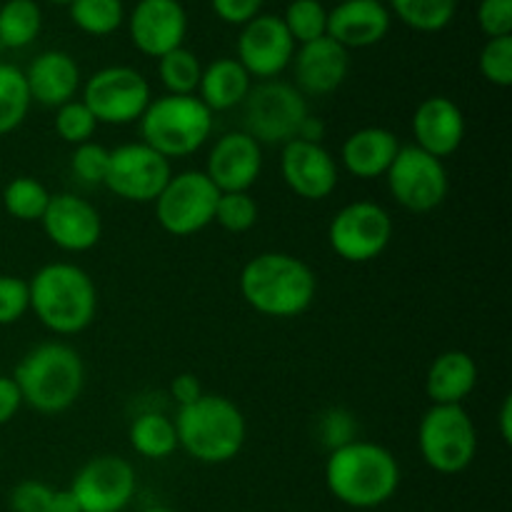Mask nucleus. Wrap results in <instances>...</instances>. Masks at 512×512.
<instances>
[{
	"mask_svg": "<svg viewBox=\"0 0 512 512\" xmlns=\"http://www.w3.org/2000/svg\"><path fill=\"white\" fill-rule=\"evenodd\" d=\"M238 288L248 308L273 320H293L308 313L318 295L315 270L298 255L283 250L258 253L243 265Z\"/></svg>",
	"mask_w": 512,
	"mask_h": 512,
	"instance_id": "nucleus-1",
	"label": "nucleus"
},
{
	"mask_svg": "<svg viewBox=\"0 0 512 512\" xmlns=\"http://www.w3.org/2000/svg\"><path fill=\"white\" fill-rule=\"evenodd\" d=\"M403 480L393 450L373 440H353L330 450L325 460V488L340 505L353 510H375L395 498Z\"/></svg>",
	"mask_w": 512,
	"mask_h": 512,
	"instance_id": "nucleus-2",
	"label": "nucleus"
},
{
	"mask_svg": "<svg viewBox=\"0 0 512 512\" xmlns=\"http://www.w3.org/2000/svg\"><path fill=\"white\" fill-rule=\"evenodd\" d=\"M30 310L48 333L70 338L93 325L98 288L88 270L68 260L45 263L28 280Z\"/></svg>",
	"mask_w": 512,
	"mask_h": 512,
	"instance_id": "nucleus-3",
	"label": "nucleus"
},
{
	"mask_svg": "<svg viewBox=\"0 0 512 512\" xmlns=\"http://www.w3.org/2000/svg\"><path fill=\"white\" fill-rule=\"evenodd\" d=\"M13 380L23 395V405L38 415H60L83 395L85 363L73 345L48 340L20 358Z\"/></svg>",
	"mask_w": 512,
	"mask_h": 512,
	"instance_id": "nucleus-4",
	"label": "nucleus"
},
{
	"mask_svg": "<svg viewBox=\"0 0 512 512\" xmlns=\"http://www.w3.org/2000/svg\"><path fill=\"white\" fill-rule=\"evenodd\" d=\"M178 448L203 465H225L238 458L248 440L243 410L225 395L203 393L195 403L178 408L173 418Z\"/></svg>",
	"mask_w": 512,
	"mask_h": 512,
	"instance_id": "nucleus-5",
	"label": "nucleus"
},
{
	"mask_svg": "<svg viewBox=\"0 0 512 512\" xmlns=\"http://www.w3.org/2000/svg\"><path fill=\"white\" fill-rule=\"evenodd\" d=\"M215 115L203 105L198 95H160L150 100L143 118L138 120L140 143L150 145L155 153L170 163L190 158L208 145L215 128Z\"/></svg>",
	"mask_w": 512,
	"mask_h": 512,
	"instance_id": "nucleus-6",
	"label": "nucleus"
},
{
	"mask_svg": "<svg viewBox=\"0 0 512 512\" xmlns=\"http://www.w3.org/2000/svg\"><path fill=\"white\" fill-rule=\"evenodd\" d=\"M240 123L243 133H248L255 143L278 145L298 138L303 120L310 115L308 98L288 80H260L253 83L248 98L240 105Z\"/></svg>",
	"mask_w": 512,
	"mask_h": 512,
	"instance_id": "nucleus-7",
	"label": "nucleus"
},
{
	"mask_svg": "<svg viewBox=\"0 0 512 512\" xmlns=\"http://www.w3.org/2000/svg\"><path fill=\"white\" fill-rule=\"evenodd\" d=\"M418 450L433 473H465L478 455V428L465 405H430L418 425Z\"/></svg>",
	"mask_w": 512,
	"mask_h": 512,
	"instance_id": "nucleus-8",
	"label": "nucleus"
},
{
	"mask_svg": "<svg viewBox=\"0 0 512 512\" xmlns=\"http://www.w3.org/2000/svg\"><path fill=\"white\" fill-rule=\"evenodd\" d=\"M80 100L98 125H133L153 100L150 83L130 65H108L90 75L80 88Z\"/></svg>",
	"mask_w": 512,
	"mask_h": 512,
	"instance_id": "nucleus-9",
	"label": "nucleus"
},
{
	"mask_svg": "<svg viewBox=\"0 0 512 512\" xmlns=\"http://www.w3.org/2000/svg\"><path fill=\"white\" fill-rule=\"evenodd\" d=\"M393 215L373 200H353L333 215L328 243L340 260L365 265L378 260L393 243Z\"/></svg>",
	"mask_w": 512,
	"mask_h": 512,
	"instance_id": "nucleus-10",
	"label": "nucleus"
},
{
	"mask_svg": "<svg viewBox=\"0 0 512 512\" xmlns=\"http://www.w3.org/2000/svg\"><path fill=\"white\" fill-rule=\"evenodd\" d=\"M220 190L203 170H183L170 175L163 193L155 198L158 225L173 238H190L213 225Z\"/></svg>",
	"mask_w": 512,
	"mask_h": 512,
	"instance_id": "nucleus-11",
	"label": "nucleus"
},
{
	"mask_svg": "<svg viewBox=\"0 0 512 512\" xmlns=\"http://www.w3.org/2000/svg\"><path fill=\"white\" fill-rule=\"evenodd\" d=\"M385 180L395 203L408 213H433L450 193L445 160L433 158L418 145H400Z\"/></svg>",
	"mask_w": 512,
	"mask_h": 512,
	"instance_id": "nucleus-12",
	"label": "nucleus"
},
{
	"mask_svg": "<svg viewBox=\"0 0 512 512\" xmlns=\"http://www.w3.org/2000/svg\"><path fill=\"white\" fill-rule=\"evenodd\" d=\"M173 175V163L155 153L150 145L123 143L110 150L108 175H105L103 188H108L115 198L125 203L148 205L155 203L163 188Z\"/></svg>",
	"mask_w": 512,
	"mask_h": 512,
	"instance_id": "nucleus-13",
	"label": "nucleus"
},
{
	"mask_svg": "<svg viewBox=\"0 0 512 512\" xmlns=\"http://www.w3.org/2000/svg\"><path fill=\"white\" fill-rule=\"evenodd\" d=\"M80 512H125L138 490V475L130 460L120 455H95L80 465L68 485Z\"/></svg>",
	"mask_w": 512,
	"mask_h": 512,
	"instance_id": "nucleus-14",
	"label": "nucleus"
},
{
	"mask_svg": "<svg viewBox=\"0 0 512 512\" xmlns=\"http://www.w3.org/2000/svg\"><path fill=\"white\" fill-rule=\"evenodd\" d=\"M295 48L298 45L290 38L280 15L258 13L253 20L240 25L235 60L248 70L255 83H260L280 78L293 63Z\"/></svg>",
	"mask_w": 512,
	"mask_h": 512,
	"instance_id": "nucleus-15",
	"label": "nucleus"
},
{
	"mask_svg": "<svg viewBox=\"0 0 512 512\" xmlns=\"http://www.w3.org/2000/svg\"><path fill=\"white\" fill-rule=\"evenodd\" d=\"M280 178L293 195L320 203L338 188L340 165L323 143L290 140L280 148Z\"/></svg>",
	"mask_w": 512,
	"mask_h": 512,
	"instance_id": "nucleus-16",
	"label": "nucleus"
},
{
	"mask_svg": "<svg viewBox=\"0 0 512 512\" xmlns=\"http://www.w3.org/2000/svg\"><path fill=\"white\" fill-rule=\"evenodd\" d=\"M43 233L63 253H88L103 238V218L90 200L75 193H53L45 208Z\"/></svg>",
	"mask_w": 512,
	"mask_h": 512,
	"instance_id": "nucleus-17",
	"label": "nucleus"
},
{
	"mask_svg": "<svg viewBox=\"0 0 512 512\" xmlns=\"http://www.w3.org/2000/svg\"><path fill=\"white\" fill-rule=\"evenodd\" d=\"M263 163V145L243 130H230L210 145L203 173L220 193H250L260 180Z\"/></svg>",
	"mask_w": 512,
	"mask_h": 512,
	"instance_id": "nucleus-18",
	"label": "nucleus"
},
{
	"mask_svg": "<svg viewBox=\"0 0 512 512\" xmlns=\"http://www.w3.org/2000/svg\"><path fill=\"white\" fill-rule=\"evenodd\" d=\"M128 33L140 53L158 60L185 45L188 13L180 0H138L128 15Z\"/></svg>",
	"mask_w": 512,
	"mask_h": 512,
	"instance_id": "nucleus-19",
	"label": "nucleus"
},
{
	"mask_svg": "<svg viewBox=\"0 0 512 512\" xmlns=\"http://www.w3.org/2000/svg\"><path fill=\"white\" fill-rule=\"evenodd\" d=\"M290 68L295 78L293 85L305 98H325L348 80L350 53L325 35L313 43L298 45Z\"/></svg>",
	"mask_w": 512,
	"mask_h": 512,
	"instance_id": "nucleus-20",
	"label": "nucleus"
},
{
	"mask_svg": "<svg viewBox=\"0 0 512 512\" xmlns=\"http://www.w3.org/2000/svg\"><path fill=\"white\" fill-rule=\"evenodd\" d=\"M413 138L420 150L430 153L433 158L448 160L463 145L468 125H465V115L460 105L448 95H430L423 103L415 108L413 120Z\"/></svg>",
	"mask_w": 512,
	"mask_h": 512,
	"instance_id": "nucleus-21",
	"label": "nucleus"
},
{
	"mask_svg": "<svg viewBox=\"0 0 512 512\" xmlns=\"http://www.w3.org/2000/svg\"><path fill=\"white\" fill-rule=\"evenodd\" d=\"M393 28V15L383 0H340L328 10V38L345 50H363L383 43Z\"/></svg>",
	"mask_w": 512,
	"mask_h": 512,
	"instance_id": "nucleus-22",
	"label": "nucleus"
},
{
	"mask_svg": "<svg viewBox=\"0 0 512 512\" xmlns=\"http://www.w3.org/2000/svg\"><path fill=\"white\" fill-rule=\"evenodd\" d=\"M25 73L30 100L43 108H60L75 100L83 88V75L75 58L65 50H45L30 60Z\"/></svg>",
	"mask_w": 512,
	"mask_h": 512,
	"instance_id": "nucleus-23",
	"label": "nucleus"
},
{
	"mask_svg": "<svg viewBox=\"0 0 512 512\" xmlns=\"http://www.w3.org/2000/svg\"><path fill=\"white\" fill-rule=\"evenodd\" d=\"M398 150L400 138L393 130L383 125H368L343 140L338 165H343L345 173L358 180H378L385 178Z\"/></svg>",
	"mask_w": 512,
	"mask_h": 512,
	"instance_id": "nucleus-24",
	"label": "nucleus"
},
{
	"mask_svg": "<svg viewBox=\"0 0 512 512\" xmlns=\"http://www.w3.org/2000/svg\"><path fill=\"white\" fill-rule=\"evenodd\" d=\"M480 380L478 363L465 350H445L430 363L425 375V395L430 405H463Z\"/></svg>",
	"mask_w": 512,
	"mask_h": 512,
	"instance_id": "nucleus-25",
	"label": "nucleus"
},
{
	"mask_svg": "<svg viewBox=\"0 0 512 512\" xmlns=\"http://www.w3.org/2000/svg\"><path fill=\"white\" fill-rule=\"evenodd\" d=\"M253 83L255 80L250 78L248 70L238 60L218 58L213 63L203 65V75H200V85L195 95L203 100V105L213 115L228 113V110L243 105Z\"/></svg>",
	"mask_w": 512,
	"mask_h": 512,
	"instance_id": "nucleus-26",
	"label": "nucleus"
},
{
	"mask_svg": "<svg viewBox=\"0 0 512 512\" xmlns=\"http://www.w3.org/2000/svg\"><path fill=\"white\" fill-rule=\"evenodd\" d=\"M130 448L145 460H165L178 448V433H175L173 418L160 410H145L135 415L128 428Z\"/></svg>",
	"mask_w": 512,
	"mask_h": 512,
	"instance_id": "nucleus-27",
	"label": "nucleus"
},
{
	"mask_svg": "<svg viewBox=\"0 0 512 512\" xmlns=\"http://www.w3.org/2000/svg\"><path fill=\"white\" fill-rule=\"evenodd\" d=\"M43 30V10L35 0H5L0 5V45L3 50L28 48Z\"/></svg>",
	"mask_w": 512,
	"mask_h": 512,
	"instance_id": "nucleus-28",
	"label": "nucleus"
},
{
	"mask_svg": "<svg viewBox=\"0 0 512 512\" xmlns=\"http://www.w3.org/2000/svg\"><path fill=\"white\" fill-rule=\"evenodd\" d=\"M388 10L415 33H440L453 23L458 0H388Z\"/></svg>",
	"mask_w": 512,
	"mask_h": 512,
	"instance_id": "nucleus-29",
	"label": "nucleus"
},
{
	"mask_svg": "<svg viewBox=\"0 0 512 512\" xmlns=\"http://www.w3.org/2000/svg\"><path fill=\"white\" fill-rule=\"evenodd\" d=\"M28 83L18 65L0 63V138L15 133L30 113Z\"/></svg>",
	"mask_w": 512,
	"mask_h": 512,
	"instance_id": "nucleus-30",
	"label": "nucleus"
},
{
	"mask_svg": "<svg viewBox=\"0 0 512 512\" xmlns=\"http://www.w3.org/2000/svg\"><path fill=\"white\" fill-rule=\"evenodd\" d=\"M68 15L80 33L105 38L125 23L123 0H70Z\"/></svg>",
	"mask_w": 512,
	"mask_h": 512,
	"instance_id": "nucleus-31",
	"label": "nucleus"
},
{
	"mask_svg": "<svg viewBox=\"0 0 512 512\" xmlns=\"http://www.w3.org/2000/svg\"><path fill=\"white\" fill-rule=\"evenodd\" d=\"M50 190L30 175H18L3 188V208L20 223H40L50 203Z\"/></svg>",
	"mask_w": 512,
	"mask_h": 512,
	"instance_id": "nucleus-32",
	"label": "nucleus"
},
{
	"mask_svg": "<svg viewBox=\"0 0 512 512\" xmlns=\"http://www.w3.org/2000/svg\"><path fill=\"white\" fill-rule=\"evenodd\" d=\"M203 75V63L185 45L158 58V78L168 95H195Z\"/></svg>",
	"mask_w": 512,
	"mask_h": 512,
	"instance_id": "nucleus-33",
	"label": "nucleus"
},
{
	"mask_svg": "<svg viewBox=\"0 0 512 512\" xmlns=\"http://www.w3.org/2000/svg\"><path fill=\"white\" fill-rule=\"evenodd\" d=\"M280 18L295 45L313 43L328 35V8L320 0H290Z\"/></svg>",
	"mask_w": 512,
	"mask_h": 512,
	"instance_id": "nucleus-34",
	"label": "nucleus"
},
{
	"mask_svg": "<svg viewBox=\"0 0 512 512\" xmlns=\"http://www.w3.org/2000/svg\"><path fill=\"white\" fill-rule=\"evenodd\" d=\"M213 223L220 225L225 233H248L258 223V203L250 193H220Z\"/></svg>",
	"mask_w": 512,
	"mask_h": 512,
	"instance_id": "nucleus-35",
	"label": "nucleus"
},
{
	"mask_svg": "<svg viewBox=\"0 0 512 512\" xmlns=\"http://www.w3.org/2000/svg\"><path fill=\"white\" fill-rule=\"evenodd\" d=\"M53 128L58 133V138L68 145H83L90 143L98 130V120L93 118L85 103L80 98L70 100V103L60 105L55 108V118H53Z\"/></svg>",
	"mask_w": 512,
	"mask_h": 512,
	"instance_id": "nucleus-36",
	"label": "nucleus"
},
{
	"mask_svg": "<svg viewBox=\"0 0 512 512\" xmlns=\"http://www.w3.org/2000/svg\"><path fill=\"white\" fill-rule=\"evenodd\" d=\"M108 165L110 148H105L103 143H95V140L75 145L73 153H70V170H73L80 183L90 185V188H98V185L105 183Z\"/></svg>",
	"mask_w": 512,
	"mask_h": 512,
	"instance_id": "nucleus-37",
	"label": "nucleus"
},
{
	"mask_svg": "<svg viewBox=\"0 0 512 512\" xmlns=\"http://www.w3.org/2000/svg\"><path fill=\"white\" fill-rule=\"evenodd\" d=\"M480 75L495 88H510L512 85V35L508 38L485 40L478 58Z\"/></svg>",
	"mask_w": 512,
	"mask_h": 512,
	"instance_id": "nucleus-38",
	"label": "nucleus"
},
{
	"mask_svg": "<svg viewBox=\"0 0 512 512\" xmlns=\"http://www.w3.org/2000/svg\"><path fill=\"white\" fill-rule=\"evenodd\" d=\"M315 433H318L320 445L328 448L330 453V450H338L343 445L358 440V420H355V415L350 410L330 408L320 415Z\"/></svg>",
	"mask_w": 512,
	"mask_h": 512,
	"instance_id": "nucleus-39",
	"label": "nucleus"
},
{
	"mask_svg": "<svg viewBox=\"0 0 512 512\" xmlns=\"http://www.w3.org/2000/svg\"><path fill=\"white\" fill-rule=\"evenodd\" d=\"M30 310L28 280L18 275H0V325H15Z\"/></svg>",
	"mask_w": 512,
	"mask_h": 512,
	"instance_id": "nucleus-40",
	"label": "nucleus"
},
{
	"mask_svg": "<svg viewBox=\"0 0 512 512\" xmlns=\"http://www.w3.org/2000/svg\"><path fill=\"white\" fill-rule=\"evenodd\" d=\"M53 493L43 480H20L8 495L10 512H53Z\"/></svg>",
	"mask_w": 512,
	"mask_h": 512,
	"instance_id": "nucleus-41",
	"label": "nucleus"
},
{
	"mask_svg": "<svg viewBox=\"0 0 512 512\" xmlns=\"http://www.w3.org/2000/svg\"><path fill=\"white\" fill-rule=\"evenodd\" d=\"M478 25L485 38H508L512 35V0H480Z\"/></svg>",
	"mask_w": 512,
	"mask_h": 512,
	"instance_id": "nucleus-42",
	"label": "nucleus"
},
{
	"mask_svg": "<svg viewBox=\"0 0 512 512\" xmlns=\"http://www.w3.org/2000/svg\"><path fill=\"white\" fill-rule=\"evenodd\" d=\"M265 0H210V8L223 23L228 25H245L260 13Z\"/></svg>",
	"mask_w": 512,
	"mask_h": 512,
	"instance_id": "nucleus-43",
	"label": "nucleus"
},
{
	"mask_svg": "<svg viewBox=\"0 0 512 512\" xmlns=\"http://www.w3.org/2000/svg\"><path fill=\"white\" fill-rule=\"evenodd\" d=\"M20 408H23V395H20L13 375H0V428L13 423Z\"/></svg>",
	"mask_w": 512,
	"mask_h": 512,
	"instance_id": "nucleus-44",
	"label": "nucleus"
},
{
	"mask_svg": "<svg viewBox=\"0 0 512 512\" xmlns=\"http://www.w3.org/2000/svg\"><path fill=\"white\" fill-rule=\"evenodd\" d=\"M203 393H205L203 385H200L198 375L193 373H180L170 380V398L178 403V408H185V405L195 403Z\"/></svg>",
	"mask_w": 512,
	"mask_h": 512,
	"instance_id": "nucleus-45",
	"label": "nucleus"
},
{
	"mask_svg": "<svg viewBox=\"0 0 512 512\" xmlns=\"http://www.w3.org/2000/svg\"><path fill=\"white\" fill-rule=\"evenodd\" d=\"M325 130H328V128H325V120L310 113L308 118L303 120V125H300L298 138H295V140H305V143H323Z\"/></svg>",
	"mask_w": 512,
	"mask_h": 512,
	"instance_id": "nucleus-46",
	"label": "nucleus"
},
{
	"mask_svg": "<svg viewBox=\"0 0 512 512\" xmlns=\"http://www.w3.org/2000/svg\"><path fill=\"white\" fill-rule=\"evenodd\" d=\"M498 433H500V438H503L505 445L512 443V398L510 395H505L503 403H500Z\"/></svg>",
	"mask_w": 512,
	"mask_h": 512,
	"instance_id": "nucleus-47",
	"label": "nucleus"
},
{
	"mask_svg": "<svg viewBox=\"0 0 512 512\" xmlns=\"http://www.w3.org/2000/svg\"><path fill=\"white\" fill-rule=\"evenodd\" d=\"M53 512H80L78 500H75V495L68 488L53 493Z\"/></svg>",
	"mask_w": 512,
	"mask_h": 512,
	"instance_id": "nucleus-48",
	"label": "nucleus"
},
{
	"mask_svg": "<svg viewBox=\"0 0 512 512\" xmlns=\"http://www.w3.org/2000/svg\"><path fill=\"white\" fill-rule=\"evenodd\" d=\"M143 512H178V510L168 508V505H153V508H145Z\"/></svg>",
	"mask_w": 512,
	"mask_h": 512,
	"instance_id": "nucleus-49",
	"label": "nucleus"
},
{
	"mask_svg": "<svg viewBox=\"0 0 512 512\" xmlns=\"http://www.w3.org/2000/svg\"><path fill=\"white\" fill-rule=\"evenodd\" d=\"M48 3H55V5H68L70 0H48Z\"/></svg>",
	"mask_w": 512,
	"mask_h": 512,
	"instance_id": "nucleus-50",
	"label": "nucleus"
},
{
	"mask_svg": "<svg viewBox=\"0 0 512 512\" xmlns=\"http://www.w3.org/2000/svg\"><path fill=\"white\" fill-rule=\"evenodd\" d=\"M0 53H3V45H0Z\"/></svg>",
	"mask_w": 512,
	"mask_h": 512,
	"instance_id": "nucleus-51",
	"label": "nucleus"
}]
</instances>
